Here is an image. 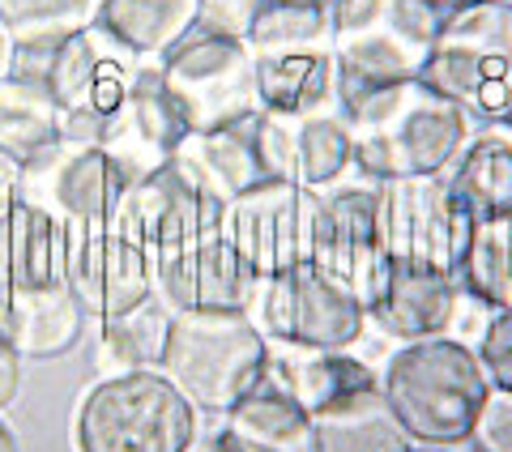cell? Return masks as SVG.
<instances>
[{
    "mask_svg": "<svg viewBox=\"0 0 512 452\" xmlns=\"http://www.w3.org/2000/svg\"><path fill=\"white\" fill-rule=\"evenodd\" d=\"M256 154L269 180L299 184L308 192L333 188L355 167V141L342 111H312V116H274L261 111L252 120Z\"/></svg>",
    "mask_w": 512,
    "mask_h": 452,
    "instance_id": "5bb4252c",
    "label": "cell"
},
{
    "mask_svg": "<svg viewBox=\"0 0 512 452\" xmlns=\"http://www.w3.org/2000/svg\"><path fill=\"white\" fill-rule=\"evenodd\" d=\"M94 26H103L137 60H163L197 26V0H99Z\"/></svg>",
    "mask_w": 512,
    "mask_h": 452,
    "instance_id": "4316f807",
    "label": "cell"
},
{
    "mask_svg": "<svg viewBox=\"0 0 512 452\" xmlns=\"http://www.w3.org/2000/svg\"><path fill=\"white\" fill-rule=\"evenodd\" d=\"M69 265V226L47 209L18 201L5 209V273L9 290L64 282Z\"/></svg>",
    "mask_w": 512,
    "mask_h": 452,
    "instance_id": "603a6c76",
    "label": "cell"
},
{
    "mask_svg": "<svg viewBox=\"0 0 512 452\" xmlns=\"http://www.w3.org/2000/svg\"><path fill=\"white\" fill-rule=\"evenodd\" d=\"M5 316H9V290H0V337H5Z\"/></svg>",
    "mask_w": 512,
    "mask_h": 452,
    "instance_id": "ab89813d",
    "label": "cell"
},
{
    "mask_svg": "<svg viewBox=\"0 0 512 452\" xmlns=\"http://www.w3.org/2000/svg\"><path fill=\"white\" fill-rule=\"evenodd\" d=\"M227 431L244 452H316V423L274 380L227 410Z\"/></svg>",
    "mask_w": 512,
    "mask_h": 452,
    "instance_id": "484cf974",
    "label": "cell"
},
{
    "mask_svg": "<svg viewBox=\"0 0 512 452\" xmlns=\"http://www.w3.org/2000/svg\"><path fill=\"white\" fill-rule=\"evenodd\" d=\"M312 209H316V192L286 180H265L248 188L244 197H235L231 205H222L218 231L244 256L256 278H274V273H286L308 261Z\"/></svg>",
    "mask_w": 512,
    "mask_h": 452,
    "instance_id": "7c38bea8",
    "label": "cell"
},
{
    "mask_svg": "<svg viewBox=\"0 0 512 452\" xmlns=\"http://www.w3.org/2000/svg\"><path fill=\"white\" fill-rule=\"evenodd\" d=\"M171 167L218 205H231L248 188L269 180L261 154H256L252 120L231 128H210V133H184L180 145L171 150Z\"/></svg>",
    "mask_w": 512,
    "mask_h": 452,
    "instance_id": "ffe728a7",
    "label": "cell"
},
{
    "mask_svg": "<svg viewBox=\"0 0 512 452\" xmlns=\"http://www.w3.org/2000/svg\"><path fill=\"white\" fill-rule=\"evenodd\" d=\"M158 371L192 410L227 414L269 380V342L248 312H175Z\"/></svg>",
    "mask_w": 512,
    "mask_h": 452,
    "instance_id": "277c9868",
    "label": "cell"
},
{
    "mask_svg": "<svg viewBox=\"0 0 512 452\" xmlns=\"http://www.w3.org/2000/svg\"><path fill=\"white\" fill-rule=\"evenodd\" d=\"M303 5H329V0H303Z\"/></svg>",
    "mask_w": 512,
    "mask_h": 452,
    "instance_id": "7bdbcfd3",
    "label": "cell"
},
{
    "mask_svg": "<svg viewBox=\"0 0 512 452\" xmlns=\"http://www.w3.org/2000/svg\"><path fill=\"white\" fill-rule=\"evenodd\" d=\"M248 320L265 342L308 350H355L367 333L363 303L333 273L303 261L274 278H256Z\"/></svg>",
    "mask_w": 512,
    "mask_h": 452,
    "instance_id": "9c48e42d",
    "label": "cell"
},
{
    "mask_svg": "<svg viewBox=\"0 0 512 452\" xmlns=\"http://www.w3.org/2000/svg\"><path fill=\"white\" fill-rule=\"evenodd\" d=\"M171 308L163 299H146L137 308L103 320L99 337V367L107 376H124V371H154L163 363L167 333H171Z\"/></svg>",
    "mask_w": 512,
    "mask_h": 452,
    "instance_id": "f1b7e54d",
    "label": "cell"
},
{
    "mask_svg": "<svg viewBox=\"0 0 512 452\" xmlns=\"http://www.w3.org/2000/svg\"><path fill=\"white\" fill-rule=\"evenodd\" d=\"M457 282L491 303L495 312L512 308V218L500 222H474L466 261L457 269Z\"/></svg>",
    "mask_w": 512,
    "mask_h": 452,
    "instance_id": "f546056e",
    "label": "cell"
},
{
    "mask_svg": "<svg viewBox=\"0 0 512 452\" xmlns=\"http://www.w3.org/2000/svg\"><path fill=\"white\" fill-rule=\"evenodd\" d=\"M64 282L77 299H82L86 316H120L137 303L154 295V269L150 252L137 248L133 239L120 231H77L69 235V265H64Z\"/></svg>",
    "mask_w": 512,
    "mask_h": 452,
    "instance_id": "e0dca14e",
    "label": "cell"
},
{
    "mask_svg": "<svg viewBox=\"0 0 512 452\" xmlns=\"http://www.w3.org/2000/svg\"><path fill=\"white\" fill-rule=\"evenodd\" d=\"M308 261L346 282L359 303L372 299V290L389 273V256L380 248V184L316 192Z\"/></svg>",
    "mask_w": 512,
    "mask_h": 452,
    "instance_id": "4fadbf2b",
    "label": "cell"
},
{
    "mask_svg": "<svg viewBox=\"0 0 512 452\" xmlns=\"http://www.w3.org/2000/svg\"><path fill=\"white\" fill-rule=\"evenodd\" d=\"M410 452H453V448H423V444H419V448H410Z\"/></svg>",
    "mask_w": 512,
    "mask_h": 452,
    "instance_id": "b9f144b4",
    "label": "cell"
},
{
    "mask_svg": "<svg viewBox=\"0 0 512 452\" xmlns=\"http://www.w3.org/2000/svg\"><path fill=\"white\" fill-rule=\"evenodd\" d=\"M269 380L291 393L312 418L342 401L380 389V376L350 350H308L269 342Z\"/></svg>",
    "mask_w": 512,
    "mask_h": 452,
    "instance_id": "44dd1931",
    "label": "cell"
},
{
    "mask_svg": "<svg viewBox=\"0 0 512 452\" xmlns=\"http://www.w3.org/2000/svg\"><path fill=\"white\" fill-rule=\"evenodd\" d=\"M150 269L154 299H163L171 312H248L256 290V273L222 231L150 256Z\"/></svg>",
    "mask_w": 512,
    "mask_h": 452,
    "instance_id": "9a60e30c",
    "label": "cell"
},
{
    "mask_svg": "<svg viewBox=\"0 0 512 452\" xmlns=\"http://www.w3.org/2000/svg\"><path fill=\"white\" fill-rule=\"evenodd\" d=\"M495 128H504V133L512 137V103H508V107L500 111V120H495Z\"/></svg>",
    "mask_w": 512,
    "mask_h": 452,
    "instance_id": "f35d334b",
    "label": "cell"
},
{
    "mask_svg": "<svg viewBox=\"0 0 512 452\" xmlns=\"http://www.w3.org/2000/svg\"><path fill=\"white\" fill-rule=\"evenodd\" d=\"M265 0H197V35L214 39H239L248 43L256 18H261Z\"/></svg>",
    "mask_w": 512,
    "mask_h": 452,
    "instance_id": "1f68e13d",
    "label": "cell"
},
{
    "mask_svg": "<svg viewBox=\"0 0 512 452\" xmlns=\"http://www.w3.org/2000/svg\"><path fill=\"white\" fill-rule=\"evenodd\" d=\"M0 452H18V440H13V431L0 423Z\"/></svg>",
    "mask_w": 512,
    "mask_h": 452,
    "instance_id": "74e56055",
    "label": "cell"
},
{
    "mask_svg": "<svg viewBox=\"0 0 512 452\" xmlns=\"http://www.w3.org/2000/svg\"><path fill=\"white\" fill-rule=\"evenodd\" d=\"M444 180L474 222L512 218V137L504 128L470 133L453 167L444 171Z\"/></svg>",
    "mask_w": 512,
    "mask_h": 452,
    "instance_id": "cb8c5ba5",
    "label": "cell"
},
{
    "mask_svg": "<svg viewBox=\"0 0 512 452\" xmlns=\"http://www.w3.org/2000/svg\"><path fill=\"white\" fill-rule=\"evenodd\" d=\"M158 77L188 133H210V128H231L261 116L256 60L239 39H214L192 30L158 60Z\"/></svg>",
    "mask_w": 512,
    "mask_h": 452,
    "instance_id": "30bf717a",
    "label": "cell"
},
{
    "mask_svg": "<svg viewBox=\"0 0 512 452\" xmlns=\"http://www.w3.org/2000/svg\"><path fill=\"white\" fill-rule=\"evenodd\" d=\"M316 423V452H410L414 440L397 423L380 389L359 393L312 418Z\"/></svg>",
    "mask_w": 512,
    "mask_h": 452,
    "instance_id": "83f0119b",
    "label": "cell"
},
{
    "mask_svg": "<svg viewBox=\"0 0 512 452\" xmlns=\"http://www.w3.org/2000/svg\"><path fill=\"white\" fill-rule=\"evenodd\" d=\"M474 354H478V363H483V371H487L491 389L512 393V308H500L491 316V325H487L483 337H478Z\"/></svg>",
    "mask_w": 512,
    "mask_h": 452,
    "instance_id": "d6a6232c",
    "label": "cell"
},
{
    "mask_svg": "<svg viewBox=\"0 0 512 452\" xmlns=\"http://www.w3.org/2000/svg\"><path fill=\"white\" fill-rule=\"evenodd\" d=\"M423 82L470 120H500L512 103V0H470L448 13Z\"/></svg>",
    "mask_w": 512,
    "mask_h": 452,
    "instance_id": "52a82bcc",
    "label": "cell"
},
{
    "mask_svg": "<svg viewBox=\"0 0 512 452\" xmlns=\"http://www.w3.org/2000/svg\"><path fill=\"white\" fill-rule=\"evenodd\" d=\"M86 333V308L69 290V282L52 286H26L9 290V316H5V342L22 359H60L69 354Z\"/></svg>",
    "mask_w": 512,
    "mask_h": 452,
    "instance_id": "7402d4cb",
    "label": "cell"
},
{
    "mask_svg": "<svg viewBox=\"0 0 512 452\" xmlns=\"http://www.w3.org/2000/svg\"><path fill=\"white\" fill-rule=\"evenodd\" d=\"M474 235V218L444 175L380 184V248L393 265L457 278Z\"/></svg>",
    "mask_w": 512,
    "mask_h": 452,
    "instance_id": "8fae6325",
    "label": "cell"
},
{
    "mask_svg": "<svg viewBox=\"0 0 512 452\" xmlns=\"http://www.w3.org/2000/svg\"><path fill=\"white\" fill-rule=\"evenodd\" d=\"M380 393L414 444L453 448L470 440L491 380L470 346L453 337H427L389 354Z\"/></svg>",
    "mask_w": 512,
    "mask_h": 452,
    "instance_id": "3957f363",
    "label": "cell"
},
{
    "mask_svg": "<svg viewBox=\"0 0 512 452\" xmlns=\"http://www.w3.org/2000/svg\"><path fill=\"white\" fill-rule=\"evenodd\" d=\"M18 384H22V354L13 350L5 337H0V410L13 406V397H18Z\"/></svg>",
    "mask_w": 512,
    "mask_h": 452,
    "instance_id": "e575fe53",
    "label": "cell"
},
{
    "mask_svg": "<svg viewBox=\"0 0 512 452\" xmlns=\"http://www.w3.org/2000/svg\"><path fill=\"white\" fill-rule=\"evenodd\" d=\"M448 13L431 0H329L342 116L367 94L423 77Z\"/></svg>",
    "mask_w": 512,
    "mask_h": 452,
    "instance_id": "7a4b0ae2",
    "label": "cell"
},
{
    "mask_svg": "<svg viewBox=\"0 0 512 452\" xmlns=\"http://www.w3.org/2000/svg\"><path fill=\"white\" fill-rule=\"evenodd\" d=\"M13 56H18V43H13V35L5 30V22H0V82H5V77H13Z\"/></svg>",
    "mask_w": 512,
    "mask_h": 452,
    "instance_id": "8d00e7d4",
    "label": "cell"
},
{
    "mask_svg": "<svg viewBox=\"0 0 512 452\" xmlns=\"http://www.w3.org/2000/svg\"><path fill=\"white\" fill-rule=\"evenodd\" d=\"M99 0H0V22L18 47H52L94 26Z\"/></svg>",
    "mask_w": 512,
    "mask_h": 452,
    "instance_id": "4dcf8cb0",
    "label": "cell"
},
{
    "mask_svg": "<svg viewBox=\"0 0 512 452\" xmlns=\"http://www.w3.org/2000/svg\"><path fill=\"white\" fill-rule=\"evenodd\" d=\"M222 222V205L197 192L171 163L150 171L146 180H133L124 188V201L111 218V231L133 239L150 256L184 248L201 235H214Z\"/></svg>",
    "mask_w": 512,
    "mask_h": 452,
    "instance_id": "2e32d148",
    "label": "cell"
},
{
    "mask_svg": "<svg viewBox=\"0 0 512 452\" xmlns=\"http://www.w3.org/2000/svg\"><path fill=\"white\" fill-rule=\"evenodd\" d=\"M60 150V107L47 86L30 77H5L0 82V158L30 167Z\"/></svg>",
    "mask_w": 512,
    "mask_h": 452,
    "instance_id": "d4e9b609",
    "label": "cell"
},
{
    "mask_svg": "<svg viewBox=\"0 0 512 452\" xmlns=\"http://www.w3.org/2000/svg\"><path fill=\"white\" fill-rule=\"evenodd\" d=\"M457 295L461 282L448 278V273H423L389 261V273L372 290V299L363 303V316L367 329H380L402 346L427 342V337H448Z\"/></svg>",
    "mask_w": 512,
    "mask_h": 452,
    "instance_id": "d6986e66",
    "label": "cell"
},
{
    "mask_svg": "<svg viewBox=\"0 0 512 452\" xmlns=\"http://www.w3.org/2000/svg\"><path fill=\"white\" fill-rule=\"evenodd\" d=\"M184 133L188 128L171 103L163 77H158V64H141L120 116L107 128L103 150L116 158L120 171L128 175V184H133V180H146L150 171L167 167L171 150L180 145Z\"/></svg>",
    "mask_w": 512,
    "mask_h": 452,
    "instance_id": "ac0fdd59",
    "label": "cell"
},
{
    "mask_svg": "<svg viewBox=\"0 0 512 452\" xmlns=\"http://www.w3.org/2000/svg\"><path fill=\"white\" fill-rule=\"evenodd\" d=\"M431 5H440L444 13H453V9H461V5H470V0H431Z\"/></svg>",
    "mask_w": 512,
    "mask_h": 452,
    "instance_id": "60d3db41",
    "label": "cell"
},
{
    "mask_svg": "<svg viewBox=\"0 0 512 452\" xmlns=\"http://www.w3.org/2000/svg\"><path fill=\"white\" fill-rule=\"evenodd\" d=\"M256 60L261 111L274 116H312L342 111L333 90V26L329 5L303 0H265L261 18L248 35Z\"/></svg>",
    "mask_w": 512,
    "mask_h": 452,
    "instance_id": "5b68a950",
    "label": "cell"
},
{
    "mask_svg": "<svg viewBox=\"0 0 512 452\" xmlns=\"http://www.w3.org/2000/svg\"><path fill=\"white\" fill-rule=\"evenodd\" d=\"M18 163H9V158H0V214L13 205V197H18Z\"/></svg>",
    "mask_w": 512,
    "mask_h": 452,
    "instance_id": "d590c367",
    "label": "cell"
},
{
    "mask_svg": "<svg viewBox=\"0 0 512 452\" xmlns=\"http://www.w3.org/2000/svg\"><path fill=\"white\" fill-rule=\"evenodd\" d=\"M146 60L120 47L103 26H86L60 39L47 56L43 86L60 107L64 145H103L111 120L133 90V77Z\"/></svg>",
    "mask_w": 512,
    "mask_h": 452,
    "instance_id": "ba28073f",
    "label": "cell"
},
{
    "mask_svg": "<svg viewBox=\"0 0 512 452\" xmlns=\"http://www.w3.org/2000/svg\"><path fill=\"white\" fill-rule=\"evenodd\" d=\"M470 444L478 452H512V393H500V389L487 393L478 423L470 431Z\"/></svg>",
    "mask_w": 512,
    "mask_h": 452,
    "instance_id": "836d02e7",
    "label": "cell"
},
{
    "mask_svg": "<svg viewBox=\"0 0 512 452\" xmlns=\"http://www.w3.org/2000/svg\"><path fill=\"white\" fill-rule=\"evenodd\" d=\"M197 410L163 371L103 376L73 418L77 452H188Z\"/></svg>",
    "mask_w": 512,
    "mask_h": 452,
    "instance_id": "8992f818",
    "label": "cell"
},
{
    "mask_svg": "<svg viewBox=\"0 0 512 452\" xmlns=\"http://www.w3.org/2000/svg\"><path fill=\"white\" fill-rule=\"evenodd\" d=\"M355 167L376 184L444 175L470 141V116L423 77L384 86L346 111Z\"/></svg>",
    "mask_w": 512,
    "mask_h": 452,
    "instance_id": "6da1fadb",
    "label": "cell"
}]
</instances>
